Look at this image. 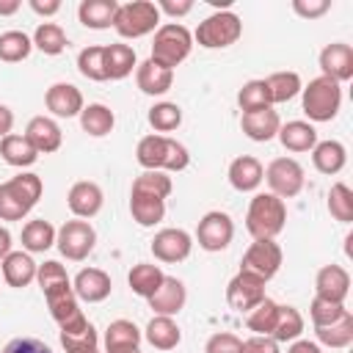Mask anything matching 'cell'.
<instances>
[{"label":"cell","instance_id":"obj_56","mask_svg":"<svg viewBox=\"0 0 353 353\" xmlns=\"http://www.w3.org/2000/svg\"><path fill=\"white\" fill-rule=\"evenodd\" d=\"M157 6V11L160 14H168V17H185V14H190L193 11V0H160V3H154Z\"/></svg>","mask_w":353,"mask_h":353},{"label":"cell","instance_id":"obj_44","mask_svg":"<svg viewBox=\"0 0 353 353\" xmlns=\"http://www.w3.org/2000/svg\"><path fill=\"white\" fill-rule=\"evenodd\" d=\"M30 50H33V41H30L28 33H22V30H6V33H0V61L19 63V61H25L30 55Z\"/></svg>","mask_w":353,"mask_h":353},{"label":"cell","instance_id":"obj_39","mask_svg":"<svg viewBox=\"0 0 353 353\" xmlns=\"http://www.w3.org/2000/svg\"><path fill=\"white\" fill-rule=\"evenodd\" d=\"M314 334H317V345H325V347H334V350L347 347L353 342V314L345 312L336 323L314 328Z\"/></svg>","mask_w":353,"mask_h":353},{"label":"cell","instance_id":"obj_50","mask_svg":"<svg viewBox=\"0 0 353 353\" xmlns=\"http://www.w3.org/2000/svg\"><path fill=\"white\" fill-rule=\"evenodd\" d=\"M347 309H345V303H336V301H325V298H312V303H309V317H312V323H314V328H320V325H331V323H336L342 314H345Z\"/></svg>","mask_w":353,"mask_h":353},{"label":"cell","instance_id":"obj_25","mask_svg":"<svg viewBox=\"0 0 353 353\" xmlns=\"http://www.w3.org/2000/svg\"><path fill=\"white\" fill-rule=\"evenodd\" d=\"M130 215L138 226H154L165 218V199H157L152 193L130 190Z\"/></svg>","mask_w":353,"mask_h":353},{"label":"cell","instance_id":"obj_3","mask_svg":"<svg viewBox=\"0 0 353 353\" xmlns=\"http://www.w3.org/2000/svg\"><path fill=\"white\" fill-rule=\"evenodd\" d=\"M301 108L312 121H331L342 108V85L331 77H314L301 88Z\"/></svg>","mask_w":353,"mask_h":353},{"label":"cell","instance_id":"obj_2","mask_svg":"<svg viewBox=\"0 0 353 353\" xmlns=\"http://www.w3.org/2000/svg\"><path fill=\"white\" fill-rule=\"evenodd\" d=\"M287 223V204L273 193H256L245 212V229L254 240H276Z\"/></svg>","mask_w":353,"mask_h":353},{"label":"cell","instance_id":"obj_22","mask_svg":"<svg viewBox=\"0 0 353 353\" xmlns=\"http://www.w3.org/2000/svg\"><path fill=\"white\" fill-rule=\"evenodd\" d=\"M279 127H281V119L273 108H262V110H251V113L240 116V130L256 143H265V141L276 138Z\"/></svg>","mask_w":353,"mask_h":353},{"label":"cell","instance_id":"obj_47","mask_svg":"<svg viewBox=\"0 0 353 353\" xmlns=\"http://www.w3.org/2000/svg\"><path fill=\"white\" fill-rule=\"evenodd\" d=\"M132 190H141V193H152L157 199H168L174 185H171V176L165 171H141L132 182Z\"/></svg>","mask_w":353,"mask_h":353},{"label":"cell","instance_id":"obj_6","mask_svg":"<svg viewBox=\"0 0 353 353\" xmlns=\"http://www.w3.org/2000/svg\"><path fill=\"white\" fill-rule=\"evenodd\" d=\"M243 36V22L234 11H215L210 14L207 19L199 22L193 39L199 41V47L204 50H223V47H232L237 39Z\"/></svg>","mask_w":353,"mask_h":353},{"label":"cell","instance_id":"obj_45","mask_svg":"<svg viewBox=\"0 0 353 353\" xmlns=\"http://www.w3.org/2000/svg\"><path fill=\"white\" fill-rule=\"evenodd\" d=\"M328 212L339 223H350L353 221V190L345 182H334L331 185V190H328Z\"/></svg>","mask_w":353,"mask_h":353},{"label":"cell","instance_id":"obj_48","mask_svg":"<svg viewBox=\"0 0 353 353\" xmlns=\"http://www.w3.org/2000/svg\"><path fill=\"white\" fill-rule=\"evenodd\" d=\"M149 124L157 132H174L182 124V108L176 102H157L149 110Z\"/></svg>","mask_w":353,"mask_h":353},{"label":"cell","instance_id":"obj_21","mask_svg":"<svg viewBox=\"0 0 353 353\" xmlns=\"http://www.w3.org/2000/svg\"><path fill=\"white\" fill-rule=\"evenodd\" d=\"M265 179V168L256 157L251 154H240L229 163V185L240 193H254Z\"/></svg>","mask_w":353,"mask_h":353},{"label":"cell","instance_id":"obj_31","mask_svg":"<svg viewBox=\"0 0 353 353\" xmlns=\"http://www.w3.org/2000/svg\"><path fill=\"white\" fill-rule=\"evenodd\" d=\"M276 138L281 141V146L287 152H312L314 143H317V130H314V124L295 119V121L281 124Z\"/></svg>","mask_w":353,"mask_h":353},{"label":"cell","instance_id":"obj_49","mask_svg":"<svg viewBox=\"0 0 353 353\" xmlns=\"http://www.w3.org/2000/svg\"><path fill=\"white\" fill-rule=\"evenodd\" d=\"M36 281H39L41 292H50V290H58V287L72 284L66 268H63L58 259H47V262H41L39 270H36Z\"/></svg>","mask_w":353,"mask_h":353},{"label":"cell","instance_id":"obj_11","mask_svg":"<svg viewBox=\"0 0 353 353\" xmlns=\"http://www.w3.org/2000/svg\"><path fill=\"white\" fill-rule=\"evenodd\" d=\"M265 284L268 281H262L259 276L245 273V270H237V276H232L229 284H226V301H229V306L234 312H245L248 314L262 298H268L265 295Z\"/></svg>","mask_w":353,"mask_h":353},{"label":"cell","instance_id":"obj_55","mask_svg":"<svg viewBox=\"0 0 353 353\" xmlns=\"http://www.w3.org/2000/svg\"><path fill=\"white\" fill-rule=\"evenodd\" d=\"M240 353H281V347H279V342H276L273 336H259V334H254V336L243 339V350H240Z\"/></svg>","mask_w":353,"mask_h":353},{"label":"cell","instance_id":"obj_5","mask_svg":"<svg viewBox=\"0 0 353 353\" xmlns=\"http://www.w3.org/2000/svg\"><path fill=\"white\" fill-rule=\"evenodd\" d=\"M160 28V11L152 0H132L119 3V11L113 17V30L121 39H141Z\"/></svg>","mask_w":353,"mask_h":353},{"label":"cell","instance_id":"obj_26","mask_svg":"<svg viewBox=\"0 0 353 353\" xmlns=\"http://www.w3.org/2000/svg\"><path fill=\"white\" fill-rule=\"evenodd\" d=\"M143 336L146 342L154 347V350H174L179 342H182V331L176 325L174 317H165V314H154L146 328H143Z\"/></svg>","mask_w":353,"mask_h":353},{"label":"cell","instance_id":"obj_52","mask_svg":"<svg viewBox=\"0 0 353 353\" xmlns=\"http://www.w3.org/2000/svg\"><path fill=\"white\" fill-rule=\"evenodd\" d=\"M240 350H243V339L237 334H229V331L212 334L204 345V353H240Z\"/></svg>","mask_w":353,"mask_h":353},{"label":"cell","instance_id":"obj_20","mask_svg":"<svg viewBox=\"0 0 353 353\" xmlns=\"http://www.w3.org/2000/svg\"><path fill=\"white\" fill-rule=\"evenodd\" d=\"M146 301H149V309H152L154 314L174 317V314H179V312L185 309L188 290H185V284H182L176 276H165L163 284L157 287V292H154L152 298H146Z\"/></svg>","mask_w":353,"mask_h":353},{"label":"cell","instance_id":"obj_59","mask_svg":"<svg viewBox=\"0 0 353 353\" xmlns=\"http://www.w3.org/2000/svg\"><path fill=\"white\" fill-rule=\"evenodd\" d=\"M287 353H323V350H320V345L312 342V339H295V342H290Z\"/></svg>","mask_w":353,"mask_h":353},{"label":"cell","instance_id":"obj_54","mask_svg":"<svg viewBox=\"0 0 353 353\" xmlns=\"http://www.w3.org/2000/svg\"><path fill=\"white\" fill-rule=\"evenodd\" d=\"M331 8L328 0H292V11L303 19H317Z\"/></svg>","mask_w":353,"mask_h":353},{"label":"cell","instance_id":"obj_53","mask_svg":"<svg viewBox=\"0 0 353 353\" xmlns=\"http://www.w3.org/2000/svg\"><path fill=\"white\" fill-rule=\"evenodd\" d=\"M3 353H52V350H50V345H44L36 336H14L3 347Z\"/></svg>","mask_w":353,"mask_h":353},{"label":"cell","instance_id":"obj_41","mask_svg":"<svg viewBox=\"0 0 353 353\" xmlns=\"http://www.w3.org/2000/svg\"><path fill=\"white\" fill-rule=\"evenodd\" d=\"M276 317H279V303L270 298H262L248 314H245V325L248 331L259 334V336H270L276 328Z\"/></svg>","mask_w":353,"mask_h":353},{"label":"cell","instance_id":"obj_37","mask_svg":"<svg viewBox=\"0 0 353 353\" xmlns=\"http://www.w3.org/2000/svg\"><path fill=\"white\" fill-rule=\"evenodd\" d=\"M113 124H116V116H113V110H110L108 105H102V102H91V105H85V108L80 110V127H83V132H88L91 138H105V135L113 130Z\"/></svg>","mask_w":353,"mask_h":353},{"label":"cell","instance_id":"obj_14","mask_svg":"<svg viewBox=\"0 0 353 353\" xmlns=\"http://www.w3.org/2000/svg\"><path fill=\"white\" fill-rule=\"evenodd\" d=\"M320 69L323 77H331L334 83H347L353 77V47L345 41H331L320 50Z\"/></svg>","mask_w":353,"mask_h":353},{"label":"cell","instance_id":"obj_13","mask_svg":"<svg viewBox=\"0 0 353 353\" xmlns=\"http://www.w3.org/2000/svg\"><path fill=\"white\" fill-rule=\"evenodd\" d=\"M44 301H47V309H50L52 320L58 323V328H72V325H80L85 320V314L80 309V298L74 295L72 284L44 292Z\"/></svg>","mask_w":353,"mask_h":353},{"label":"cell","instance_id":"obj_16","mask_svg":"<svg viewBox=\"0 0 353 353\" xmlns=\"http://www.w3.org/2000/svg\"><path fill=\"white\" fill-rule=\"evenodd\" d=\"M44 105L52 116L58 119H72V116H80V110L85 108L83 102V94L77 85L72 83H52L44 94Z\"/></svg>","mask_w":353,"mask_h":353},{"label":"cell","instance_id":"obj_34","mask_svg":"<svg viewBox=\"0 0 353 353\" xmlns=\"http://www.w3.org/2000/svg\"><path fill=\"white\" fill-rule=\"evenodd\" d=\"M165 273L160 270V265H152V262H138L132 265V270L127 273V284L135 295L141 298H152L157 292V287L163 284Z\"/></svg>","mask_w":353,"mask_h":353},{"label":"cell","instance_id":"obj_19","mask_svg":"<svg viewBox=\"0 0 353 353\" xmlns=\"http://www.w3.org/2000/svg\"><path fill=\"white\" fill-rule=\"evenodd\" d=\"M72 290H74V295H77L80 301H85V303H102V301L110 295L113 281H110V276H108L105 270H99V268H83V270L74 276Z\"/></svg>","mask_w":353,"mask_h":353},{"label":"cell","instance_id":"obj_27","mask_svg":"<svg viewBox=\"0 0 353 353\" xmlns=\"http://www.w3.org/2000/svg\"><path fill=\"white\" fill-rule=\"evenodd\" d=\"M141 328L132 320H113L105 328V353H127L141 347Z\"/></svg>","mask_w":353,"mask_h":353},{"label":"cell","instance_id":"obj_61","mask_svg":"<svg viewBox=\"0 0 353 353\" xmlns=\"http://www.w3.org/2000/svg\"><path fill=\"white\" fill-rule=\"evenodd\" d=\"M19 0H0V17H11V14H17L19 11Z\"/></svg>","mask_w":353,"mask_h":353},{"label":"cell","instance_id":"obj_30","mask_svg":"<svg viewBox=\"0 0 353 353\" xmlns=\"http://www.w3.org/2000/svg\"><path fill=\"white\" fill-rule=\"evenodd\" d=\"M116 11H119L116 0H83L77 6V19H80L83 28L105 30V28H113Z\"/></svg>","mask_w":353,"mask_h":353},{"label":"cell","instance_id":"obj_12","mask_svg":"<svg viewBox=\"0 0 353 353\" xmlns=\"http://www.w3.org/2000/svg\"><path fill=\"white\" fill-rule=\"evenodd\" d=\"M152 254H154V259H160V262H168V265H174V262H182V259H188L190 256V251H193V237L185 232V229H160L154 237H152Z\"/></svg>","mask_w":353,"mask_h":353},{"label":"cell","instance_id":"obj_62","mask_svg":"<svg viewBox=\"0 0 353 353\" xmlns=\"http://www.w3.org/2000/svg\"><path fill=\"white\" fill-rule=\"evenodd\" d=\"M91 353H99V350H91Z\"/></svg>","mask_w":353,"mask_h":353},{"label":"cell","instance_id":"obj_9","mask_svg":"<svg viewBox=\"0 0 353 353\" xmlns=\"http://www.w3.org/2000/svg\"><path fill=\"white\" fill-rule=\"evenodd\" d=\"M281 259H284V254H281V245H279L276 240H254V243L245 248V254H243L240 270L254 273V276H259L262 281H270V279L279 273Z\"/></svg>","mask_w":353,"mask_h":353},{"label":"cell","instance_id":"obj_57","mask_svg":"<svg viewBox=\"0 0 353 353\" xmlns=\"http://www.w3.org/2000/svg\"><path fill=\"white\" fill-rule=\"evenodd\" d=\"M28 6H30V11L39 14V17H52V14L61 11V0H47V3H41V0H30Z\"/></svg>","mask_w":353,"mask_h":353},{"label":"cell","instance_id":"obj_35","mask_svg":"<svg viewBox=\"0 0 353 353\" xmlns=\"http://www.w3.org/2000/svg\"><path fill=\"white\" fill-rule=\"evenodd\" d=\"M0 154L14 168H30L39 160V152L30 146V141L25 135H17V132H11L0 141Z\"/></svg>","mask_w":353,"mask_h":353},{"label":"cell","instance_id":"obj_29","mask_svg":"<svg viewBox=\"0 0 353 353\" xmlns=\"http://www.w3.org/2000/svg\"><path fill=\"white\" fill-rule=\"evenodd\" d=\"M58 336H61V347L66 353H91V350H99V331L94 328V323L88 317L80 325L61 328Z\"/></svg>","mask_w":353,"mask_h":353},{"label":"cell","instance_id":"obj_46","mask_svg":"<svg viewBox=\"0 0 353 353\" xmlns=\"http://www.w3.org/2000/svg\"><path fill=\"white\" fill-rule=\"evenodd\" d=\"M237 105H240L243 113L262 110V108H273L270 99H268L265 80H248V83H243V88L237 91Z\"/></svg>","mask_w":353,"mask_h":353},{"label":"cell","instance_id":"obj_36","mask_svg":"<svg viewBox=\"0 0 353 353\" xmlns=\"http://www.w3.org/2000/svg\"><path fill=\"white\" fill-rule=\"evenodd\" d=\"M265 88H268L270 105H281V102H290L292 97H298L303 83H301L298 72H273L265 77Z\"/></svg>","mask_w":353,"mask_h":353},{"label":"cell","instance_id":"obj_23","mask_svg":"<svg viewBox=\"0 0 353 353\" xmlns=\"http://www.w3.org/2000/svg\"><path fill=\"white\" fill-rule=\"evenodd\" d=\"M36 270L39 265L33 262V256L28 251H11L3 262H0V273H3V281L14 290H22L28 287L30 281H36Z\"/></svg>","mask_w":353,"mask_h":353},{"label":"cell","instance_id":"obj_8","mask_svg":"<svg viewBox=\"0 0 353 353\" xmlns=\"http://www.w3.org/2000/svg\"><path fill=\"white\" fill-rule=\"evenodd\" d=\"M55 245H58V251H61L66 259L83 262V259L94 251V245H97V232H94V226H91L88 221L74 218V221H66V223L58 229Z\"/></svg>","mask_w":353,"mask_h":353},{"label":"cell","instance_id":"obj_43","mask_svg":"<svg viewBox=\"0 0 353 353\" xmlns=\"http://www.w3.org/2000/svg\"><path fill=\"white\" fill-rule=\"evenodd\" d=\"M77 72H80L85 80L105 83V80H108V69H105V47H99V44L83 47L80 55H77Z\"/></svg>","mask_w":353,"mask_h":353},{"label":"cell","instance_id":"obj_28","mask_svg":"<svg viewBox=\"0 0 353 353\" xmlns=\"http://www.w3.org/2000/svg\"><path fill=\"white\" fill-rule=\"evenodd\" d=\"M312 163H314V168H317L320 174L334 176V174H339V171L345 168V163H347V149H345V143H339V141H334V138L317 141L314 149H312Z\"/></svg>","mask_w":353,"mask_h":353},{"label":"cell","instance_id":"obj_7","mask_svg":"<svg viewBox=\"0 0 353 353\" xmlns=\"http://www.w3.org/2000/svg\"><path fill=\"white\" fill-rule=\"evenodd\" d=\"M265 182H268L273 196L292 199V196H298L303 190L306 174H303V165L295 157H276L265 168Z\"/></svg>","mask_w":353,"mask_h":353},{"label":"cell","instance_id":"obj_33","mask_svg":"<svg viewBox=\"0 0 353 353\" xmlns=\"http://www.w3.org/2000/svg\"><path fill=\"white\" fill-rule=\"evenodd\" d=\"M55 234H58V229L50 221H44V218L28 221L22 226V248L28 254H44L47 248L55 245Z\"/></svg>","mask_w":353,"mask_h":353},{"label":"cell","instance_id":"obj_4","mask_svg":"<svg viewBox=\"0 0 353 353\" xmlns=\"http://www.w3.org/2000/svg\"><path fill=\"white\" fill-rule=\"evenodd\" d=\"M193 50V36L185 25L179 22H165L154 30V41H152V61L165 66V69H174L179 66Z\"/></svg>","mask_w":353,"mask_h":353},{"label":"cell","instance_id":"obj_42","mask_svg":"<svg viewBox=\"0 0 353 353\" xmlns=\"http://www.w3.org/2000/svg\"><path fill=\"white\" fill-rule=\"evenodd\" d=\"M303 334V314L295 306H281L279 303V317H276V328H273V339L281 342H295Z\"/></svg>","mask_w":353,"mask_h":353},{"label":"cell","instance_id":"obj_51","mask_svg":"<svg viewBox=\"0 0 353 353\" xmlns=\"http://www.w3.org/2000/svg\"><path fill=\"white\" fill-rule=\"evenodd\" d=\"M30 210L8 190V185H0V221H22Z\"/></svg>","mask_w":353,"mask_h":353},{"label":"cell","instance_id":"obj_17","mask_svg":"<svg viewBox=\"0 0 353 353\" xmlns=\"http://www.w3.org/2000/svg\"><path fill=\"white\" fill-rule=\"evenodd\" d=\"M350 292V273L342 265H323L314 276V295L325 298V301H336L345 303Z\"/></svg>","mask_w":353,"mask_h":353},{"label":"cell","instance_id":"obj_1","mask_svg":"<svg viewBox=\"0 0 353 353\" xmlns=\"http://www.w3.org/2000/svg\"><path fill=\"white\" fill-rule=\"evenodd\" d=\"M135 160L143 171H185L190 163L188 149L168 135H143L135 149Z\"/></svg>","mask_w":353,"mask_h":353},{"label":"cell","instance_id":"obj_24","mask_svg":"<svg viewBox=\"0 0 353 353\" xmlns=\"http://www.w3.org/2000/svg\"><path fill=\"white\" fill-rule=\"evenodd\" d=\"M135 83H138V88L143 94L163 97L171 88V83H174V69H165V66L154 63L152 58H146L143 63L135 66Z\"/></svg>","mask_w":353,"mask_h":353},{"label":"cell","instance_id":"obj_15","mask_svg":"<svg viewBox=\"0 0 353 353\" xmlns=\"http://www.w3.org/2000/svg\"><path fill=\"white\" fill-rule=\"evenodd\" d=\"M66 204H69V210H72L74 218L88 221V218L99 215V210H102V204H105V193H102V188H99L97 182L80 179V182H74V185L69 188Z\"/></svg>","mask_w":353,"mask_h":353},{"label":"cell","instance_id":"obj_18","mask_svg":"<svg viewBox=\"0 0 353 353\" xmlns=\"http://www.w3.org/2000/svg\"><path fill=\"white\" fill-rule=\"evenodd\" d=\"M25 138L30 141V146L39 152V154H50V152H58L61 143H63V132L58 127L55 119L50 116H33L25 127Z\"/></svg>","mask_w":353,"mask_h":353},{"label":"cell","instance_id":"obj_40","mask_svg":"<svg viewBox=\"0 0 353 353\" xmlns=\"http://www.w3.org/2000/svg\"><path fill=\"white\" fill-rule=\"evenodd\" d=\"M30 41H33V47L41 50L44 55H61V52L66 50V44H69V39H66V33H63V28H61L58 22H41V25L33 30Z\"/></svg>","mask_w":353,"mask_h":353},{"label":"cell","instance_id":"obj_38","mask_svg":"<svg viewBox=\"0 0 353 353\" xmlns=\"http://www.w3.org/2000/svg\"><path fill=\"white\" fill-rule=\"evenodd\" d=\"M6 185H8V190H11L28 210H33V207L39 204L41 193H44V182H41V176L33 174V171H19V174L11 176Z\"/></svg>","mask_w":353,"mask_h":353},{"label":"cell","instance_id":"obj_32","mask_svg":"<svg viewBox=\"0 0 353 353\" xmlns=\"http://www.w3.org/2000/svg\"><path fill=\"white\" fill-rule=\"evenodd\" d=\"M138 66V55L130 44L124 41H113L105 44V69H108V80H124L132 74V69Z\"/></svg>","mask_w":353,"mask_h":353},{"label":"cell","instance_id":"obj_10","mask_svg":"<svg viewBox=\"0 0 353 353\" xmlns=\"http://www.w3.org/2000/svg\"><path fill=\"white\" fill-rule=\"evenodd\" d=\"M232 237H234V221L229 212H221V210H210L196 226V240L210 254L223 251L232 243Z\"/></svg>","mask_w":353,"mask_h":353},{"label":"cell","instance_id":"obj_60","mask_svg":"<svg viewBox=\"0 0 353 353\" xmlns=\"http://www.w3.org/2000/svg\"><path fill=\"white\" fill-rule=\"evenodd\" d=\"M11 254V232L6 226H0V262Z\"/></svg>","mask_w":353,"mask_h":353},{"label":"cell","instance_id":"obj_58","mask_svg":"<svg viewBox=\"0 0 353 353\" xmlns=\"http://www.w3.org/2000/svg\"><path fill=\"white\" fill-rule=\"evenodd\" d=\"M11 130H14V110L0 102V141L6 135H11Z\"/></svg>","mask_w":353,"mask_h":353}]
</instances>
